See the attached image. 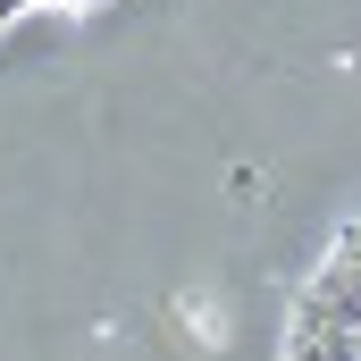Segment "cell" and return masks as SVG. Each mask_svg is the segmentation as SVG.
<instances>
[{"label": "cell", "instance_id": "obj_1", "mask_svg": "<svg viewBox=\"0 0 361 361\" xmlns=\"http://www.w3.org/2000/svg\"><path fill=\"white\" fill-rule=\"evenodd\" d=\"M25 8H34V0H17V17H25ZM59 8H101V0H59Z\"/></svg>", "mask_w": 361, "mask_h": 361}]
</instances>
